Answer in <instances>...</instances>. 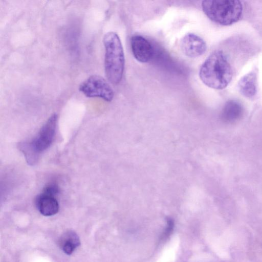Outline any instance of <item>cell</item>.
I'll use <instances>...</instances> for the list:
<instances>
[{"label":"cell","instance_id":"4","mask_svg":"<svg viewBox=\"0 0 262 262\" xmlns=\"http://www.w3.org/2000/svg\"><path fill=\"white\" fill-rule=\"evenodd\" d=\"M79 91L87 97H99L106 101H111L114 92L107 81L100 76L93 75L80 84Z\"/></svg>","mask_w":262,"mask_h":262},{"label":"cell","instance_id":"12","mask_svg":"<svg viewBox=\"0 0 262 262\" xmlns=\"http://www.w3.org/2000/svg\"><path fill=\"white\" fill-rule=\"evenodd\" d=\"M18 148L23 152L27 163L34 165L38 162L40 155L32 146L30 142H22L19 143Z\"/></svg>","mask_w":262,"mask_h":262},{"label":"cell","instance_id":"5","mask_svg":"<svg viewBox=\"0 0 262 262\" xmlns=\"http://www.w3.org/2000/svg\"><path fill=\"white\" fill-rule=\"evenodd\" d=\"M57 115L53 114L41 128L37 136L30 143L40 154L52 144L56 134Z\"/></svg>","mask_w":262,"mask_h":262},{"label":"cell","instance_id":"1","mask_svg":"<svg viewBox=\"0 0 262 262\" xmlns=\"http://www.w3.org/2000/svg\"><path fill=\"white\" fill-rule=\"evenodd\" d=\"M233 76L231 66L224 53L221 50L212 52L200 67L199 77L207 86L216 90L225 88Z\"/></svg>","mask_w":262,"mask_h":262},{"label":"cell","instance_id":"3","mask_svg":"<svg viewBox=\"0 0 262 262\" xmlns=\"http://www.w3.org/2000/svg\"><path fill=\"white\" fill-rule=\"evenodd\" d=\"M202 8L210 20L224 26L237 22L243 9L241 1L233 0H206L202 2Z\"/></svg>","mask_w":262,"mask_h":262},{"label":"cell","instance_id":"13","mask_svg":"<svg viewBox=\"0 0 262 262\" xmlns=\"http://www.w3.org/2000/svg\"><path fill=\"white\" fill-rule=\"evenodd\" d=\"M174 226L173 221L170 218L167 219V224L166 228L163 232L162 238H167L172 232Z\"/></svg>","mask_w":262,"mask_h":262},{"label":"cell","instance_id":"8","mask_svg":"<svg viewBox=\"0 0 262 262\" xmlns=\"http://www.w3.org/2000/svg\"><path fill=\"white\" fill-rule=\"evenodd\" d=\"M56 196L43 191L36 196L35 205L41 214L49 216L58 212L59 206Z\"/></svg>","mask_w":262,"mask_h":262},{"label":"cell","instance_id":"9","mask_svg":"<svg viewBox=\"0 0 262 262\" xmlns=\"http://www.w3.org/2000/svg\"><path fill=\"white\" fill-rule=\"evenodd\" d=\"M58 245L61 250L69 255L80 246V241L79 236L75 231L68 230L60 237Z\"/></svg>","mask_w":262,"mask_h":262},{"label":"cell","instance_id":"2","mask_svg":"<svg viewBox=\"0 0 262 262\" xmlns=\"http://www.w3.org/2000/svg\"><path fill=\"white\" fill-rule=\"evenodd\" d=\"M105 48L104 69L106 76L113 84L119 83L123 76L125 56L122 42L118 35L108 32L103 36Z\"/></svg>","mask_w":262,"mask_h":262},{"label":"cell","instance_id":"11","mask_svg":"<svg viewBox=\"0 0 262 262\" xmlns=\"http://www.w3.org/2000/svg\"><path fill=\"white\" fill-rule=\"evenodd\" d=\"M243 113L242 104L234 100H228L225 104L221 113L223 121L232 123L238 120Z\"/></svg>","mask_w":262,"mask_h":262},{"label":"cell","instance_id":"10","mask_svg":"<svg viewBox=\"0 0 262 262\" xmlns=\"http://www.w3.org/2000/svg\"><path fill=\"white\" fill-rule=\"evenodd\" d=\"M241 93L248 98H252L257 92V74L252 71L243 76L238 83Z\"/></svg>","mask_w":262,"mask_h":262},{"label":"cell","instance_id":"7","mask_svg":"<svg viewBox=\"0 0 262 262\" xmlns=\"http://www.w3.org/2000/svg\"><path fill=\"white\" fill-rule=\"evenodd\" d=\"M130 46L133 56L139 62L146 63L152 59L153 47L146 38L141 35H134L131 38Z\"/></svg>","mask_w":262,"mask_h":262},{"label":"cell","instance_id":"6","mask_svg":"<svg viewBox=\"0 0 262 262\" xmlns=\"http://www.w3.org/2000/svg\"><path fill=\"white\" fill-rule=\"evenodd\" d=\"M183 54L190 58H196L206 52L207 46L205 41L198 35L189 33L185 35L180 43Z\"/></svg>","mask_w":262,"mask_h":262}]
</instances>
